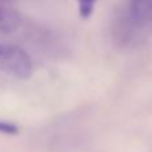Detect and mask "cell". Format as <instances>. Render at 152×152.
Returning <instances> with one entry per match:
<instances>
[{
  "instance_id": "6",
  "label": "cell",
  "mask_w": 152,
  "mask_h": 152,
  "mask_svg": "<svg viewBox=\"0 0 152 152\" xmlns=\"http://www.w3.org/2000/svg\"><path fill=\"white\" fill-rule=\"evenodd\" d=\"M3 1H5V0H3Z\"/></svg>"
},
{
  "instance_id": "1",
  "label": "cell",
  "mask_w": 152,
  "mask_h": 152,
  "mask_svg": "<svg viewBox=\"0 0 152 152\" xmlns=\"http://www.w3.org/2000/svg\"><path fill=\"white\" fill-rule=\"evenodd\" d=\"M0 69L15 79L26 80L32 76L34 63L19 45L0 43Z\"/></svg>"
},
{
  "instance_id": "5",
  "label": "cell",
  "mask_w": 152,
  "mask_h": 152,
  "mask_svg": "<svg viewBox=\"0 0 152 152\" xmlns=\"http://www.w3.org/2000/svg\"><path fill=\"white\" fill-rule=\"evenodd\" d=\"M0 132L5 134V135H15L19 132V128H18V126L13 123L0 120Z\"/></svg>"
},
{
  "instance_id": "2",
  "label": "cell",
  "mask_w": 152,
  "mask_h": 152,
  "mask_svg": "<svg viewBox=\"0 0 152 152\" xmlns=\"http://www.w3.org/2000/svg\"><path fill=\"white\" fill-rule=\"evenodd\" d=\"M126 23L136 32L152 31V0H127Z\"/></svg>"
},
{
  "instance_id": "4",
  "label": "cell",
  "mask_w": 152,
  "mask_h": 152,
  "mask_svg": "<svg viewBox=\"0 0 152 152\" xmlns=\"http://www.w3.org/2000/svg\"><path fill=\"white\" fill-rule=\"evenodd\" d=\"M95 3L96 0H77L79 4V13L83 19H88L92 15L95 8Z\"/></svg>"
},
{
  "instance_id": "3",
  "label": "cell",
  "mask_w": 152,
  "mask_h": 152,
  "mask_svg": "<svg viewBox=\"0 0 152 152\" xmlns=\"http://www.w3.org/2000/svg\"><path fill=\"white\" fill-rule=\"evenodd\" d=\"M20 24V16L15 10L0 0V32H12Z\"/></svg>"
}]
</instances>
